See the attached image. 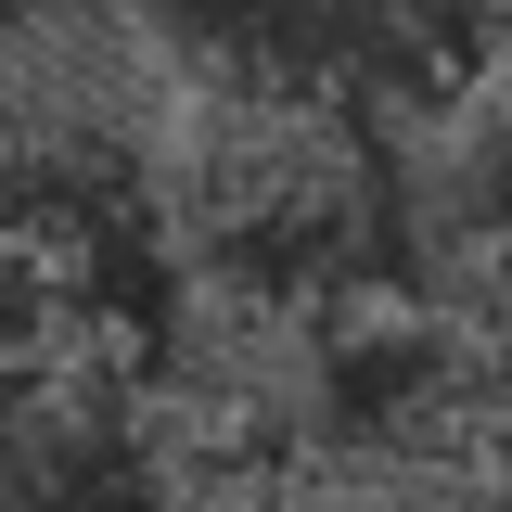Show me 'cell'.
I'll list each match as a JSON object with an SVG mask.
<instances>
[{"label": "cell", "mask_w": 512, "mask_h": 512, "mask_svg": "<svg viewBox=\"0 0 512 512\" xmlns=\"http://www.w3.org/2000/svg\"><path fill=\"white\" fill-rule=\"evenodd\" d=\"M461 205H474V231H487V256L512 269V90L474 116V154H461Z\"/></svg>", "instance_id": "cell-1"}]
</instances>
